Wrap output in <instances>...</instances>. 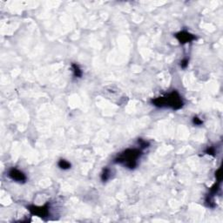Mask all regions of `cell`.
I'll list each match as a JSON object with an SVG mask.
<instances>
[{
  "instance_id": "obj_4",
  "label": "cell",
  "mask_w": 223,
  "mask_h": 223,
  "mask_svg": "<svg viewBox=\"0 0 223 223\" xmlns=\"http://www.w3.org/2000/svg\"><path fill=\"white\" fill-rule=\"evenodd\" d=\"M8 176L12 181L18 182V183H25L27 181L26 175L23 172H21L20 170H18L17 168H12L8 173Z\"/></svg>"
},
{
  "instance_id": "obj_2",
  "label": "cell",
  "mask_w": 223,
  "mask_h": 223,
  "mask_svg": "<svg viewBox=\"0 0 223 223\" xmlns=\"http://www.w3.org/2000/svg\"><path fill=\"white\" fill-rule=\"evenodd\" d=\"M142 155V149L140 148H129L118 155L113 162L121 164L129 169H134L138 165V160Z\"/></svg>"
},
{
  "instance_id": "obj_11",
  "label": "cell",
  "mask_w": 223,
  "mask_h": 223,
  "mask_svg": "<svg viewBox=\"0 0 223 223\" xmlns=\"http://www.w3.org/2000/svg\"><path fill=\"white\" fill-rule=\"evenodd\" d=\"M193 124L195 125H201L203 124V121L198 117H194L193 118Z\"/></svg>"
},
{
  "instance_id": "obj_3",
  "label": "cell",
  "mask_w": 223,
  "mask_h": 223,
  "mask_svg": "<svg viewBox=\"0 0 223 223\" xmlns=\"http://www.w3.org/2000/svg\"><path fill=\"white\" fill-rule=\"evenodd\" d=\"M30 213L33 215L44 218L49 214V203L44 204V206H29L27 207Z\"/></svg>"
},
{
  "instance_id": "obj_9",
  "label": "cell",
  "mask_w": 223,
  "mask_h": 223,
  "mask_svg": "<svg viewBox=\"0 0 223 223\" xmlns=\"http://www.w3.org/2000/svg\"><path fill=\"white\" fill-rule=\"evenodd\" d=\"M138 142H139V148L140 149H145V148H147L149 146H150V144H149V142L148 141H146V140H144V139H139L138 140Z\"/></svg>"
},
{
  "instance_id": "obj_7",
  "label": "cell",
  "mask_w": 223,
  "mask_h": 223,
  "mask_svg": "<svg viewBox=\"0 0 223 223\" xmlns=\"http://www.w3.org/2000/svg\"><path fill=\"white\" fill-rule=\"evenodd\" d=\"M111 177V171L109 168H105L101 173V180L102 181H107Z\"/></svg>"
},
{
  "instance_id": "obj_10",
  "label": "cell",
  "mask_w": 223,
  "mask_h": 223,
  "mask_svg": "<svg viewBox=\"0 0 223 223\" xmlns=\"http://www.w3.org/2000/svg\"><path fill=\"white\" fill-rule=\"evenodd\" d=\"M205 153H207V154H209V155H212V156H215L216 152H215V148H214V147L209 146V147H208V148L206 149Z\"/></svg>"
},
{
  "instance_id": "obj_5",
  "label": "cell",
  "mask_w": 223,
  "mask_h": 223,
  "mask_svg": "<svg viewBox=\"0 0 223 223\" xmlns=\"http://www.w3.org/2000/svg\"><path fill=\"white\" fill-rule=\"evenodd\" d=\"M175 38L178 39V41L180 42L181 44L190 43V42H192L196 39V37H195V35H193L190 32L186 31H180V32L176 33L175 34Z\"/></svg>"
},
{
  "instance_id": "obj_12",
  "label": "cell",
  "mask_w": 223,
  "mask_h": 223,
  "mask_svg": "<svg viewBox=\"0 0 223 223\" xmlns=\"http://www.w3.org/2000/svg\"><path fill=\"white\" fill-rule=\"evenodd\" d=\"M187 66H188V59L187 58H184L181 62V67L183 68V69H185V68L187 67Z\"/></svg>"
},
{
  "instance_id": "obj_1",
  "label": "cell",
  "mask_w": 223,
  "mask_h": 223,
  "mask_svg": "<svg viewBox=\"0 0 223 223\" xmlns=\"http://www.w3.org/2000/svg\"><path fill=\"white\" fill-rule=\"evenodd\" d=\"M152 104L159 108H171L173 110H179L183 106V100L177 91H173L161 97L152 99Z\"/></svg>"
},
{
  "instance_id": "obj_6",
  "label": "cell",
  "mask_w": 223,
  "mask_h": 223,
  "mask_svg": "<svg viewBox=\"0 0 223 223\" xmlns=\"http://www.w3.org/2000/svg\"><path fill=\"white\" fill-rule=\"evenodd\" d=\"M71 70L73 72V75L75 78H81L83 75L82 70L79 68V66L77 64H72L71 65Z\"/></svg>"
},
{
  "instance_id": "obj_8",
  "label": "cell",
  "mask_w": 223,
  "mask_h": 223,
  "mask_svg": "<svg viewBox=\"0 0 223 223\" xmlns=\"http://www.w3.org/2000/svg\"><path fill=\"white\" fill-rule=\"evenodd\" d=\"M58 166L59 168H61L63 170H67V169L71 168V163L66 160H60L58 163Z\"/></svg>"
}]
</instances>
